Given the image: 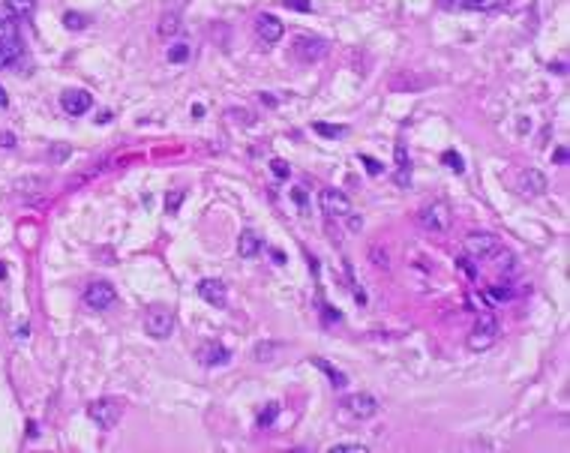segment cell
Wrapping results in <instances>:
<instances>
[{
	"label": "cell",
	"mask_w": 570,
	"mask_h": 453,
	"mask_svg": "<svg viewBox=\"0 0 570 453\" xmlns=\"http://www.w3.org/2000/svg\"><path fill=\"white\" fill-rule=\"evenodd\" d=\"M465 252H468V258H474V261H490L501 252V240L495 238L492 231H472L465 238Z\"/></svg>",
	"instance_id": "1"
},
{
	"label": "cell",
	"mask_w": 570,
	"mask_h": 453,
	"mask_svg": "<svg viewBox=\"0 0 570 453\" xmlns=\"http://www.w3.org/2000/svg\"><path fill=\"white\" fill-rule=\"evenodd\" d=\"M342 409H346V414L355 420H373L375 414L382 411V402H378L373 393L360 391V393H348L346 400H342Z\"/></svg>",
	"instance_id": "2"
},
{
	"label": "cell",
	"mask_w": 570,
	"mask_h": 453,
	"mask_svg": "<svg viewBox=\"0 0 570 453\" xmlns=\"http://www.w3.org/2000/svg\"><path fill=\"white\" fill-rule=\"evenodd\" d=\"M121 414H123V405L112 400V396H103V400H93L87 405V418L96 423V427H103V429H112L117 427V420H121Z\"/></svg>",
	"instance_id": "3"
},
{
	"label": "cell",
	"mask_w": 570,
	"mask_h": 453,
	"mask_svg": "<svg viewBox=\"0 0 570 453\" xmlns=\"http://www.w3.org/2000/svg\"><path fill=\"white\" fill-rule=\"evenodd\" d=\"M418 222H420V229H427V231H447L450 229V207L445 202H432V204H423L420 211H418Z\"/></svg>",
	"instance_id": "4"
},
{
	"label": "cell",
	"mask_w": 570,
	"mask_h": 453,
	"mask_svg": "<svg viewBox=\"0 0 570 453\" xmlns=\"http://www.w3.org/2000/svg\"><path fill=\"white\" fill-rule=\"evenodd\" d=\"M144 330L153 339H168L171 330H175V315L166 306H153V310L144 315Z\"/></svg>",
	"instance_id": "5"
},
{
	"label": "cell",
	"mask_w": 570,
	"mask_h": 453,
	"mask_svg": "<svg viewBox=\"0 0 570 453\" xmlns=\"http://www.w3.org/2000/svg\"><path fill=\"white\" fill-rule=\"evenodd\" d=\"M495 339H499V324H495L492 315H481V321H477L474 330L468 333V348L486 351L490 346H495Z\"/></svg>",
	"instance_id": "6"
},
{
	"label": "cell",
	"mask_w": 570,
	"mask_h": 453,
	"mask_svg": "<svg viewBox=\"0 0 570 453\" xmlns=\"http://www.w3.org/2000/svg\"><path fill=\"white\" fill-rule=\"evenodd\" d=\"M319 202H321V211L330 216V220H346V216L351 213V202L346 193H339V189H321L319 193Z\"/></svg>",
	"instance_id": "7"
},
{
	"label": "cell",
	"mask_w": 570,
	"mask_h": 453,
	"mask_svg": "<svg viewBox=\"0 0 570 453\" xmlns=\"http://www.w3.org/2000/svg\"><path fill=\"white\" fill-rule=\"evenodd\" d=\"M117 301V292L112 288V283H90L87 288H84V303L90 306V310H96V312H103V310H108Z\"/></svg>",
	"instance_id": "8"
},
{
	"label": "cell",
	"mask_w": 570,
	"mask_h": 453,
	"mask_svg": "<svg viewBox=\"0 0 570 453\" xmlns=\"http://www.w3.org/2000/svg\"><path fill=\"white\" fill-rule=\"evenodd\" d=\"M292 54L303 63H312V60H321L324 54H328V45H324V39H315V36H297L292 45Z\"/></svg>",
	"instance_id": "9"
},
{
	"label": "cell",
	"mask_w": 570,
	"mask_h": 453,
	"mask_svg": "<svg viewBox=\"0 0 570 453\" xmlns=\"http://www.w3.org/2000/svg\"><path fill=\"white\" fill-rule=\"evenodd\" d=\"M0 54L9 60V66L21 57V42H18L15 21H0Z\"/></svg>",
	"instance_id": "10"
},
{
	"label": "cell",
	"mask_w": 570,
	"mask_h": 453,
	"mask_svg": "<svg viewBox=\"0 0 570 453\" xmlns=\"http://www.w3.org/2000/svg\"><path fill=\"white\" fill-rule=\"evenodd\" d=\"M546 186H549V180L544 171H537V168H526L519 175V193L526 195V198H537V195H544L546 193Z\"/></svg>",
	"instance_id": "11"
},
{
	"label": "cell",
	"mask_w": 570,
	"mask_h": 453,
	"mask_svg": "<svg viewBox=\"0 0 570 453\" xmlns=\"http://www.w3.org/2000/svg\"><path fill=\"white\" fill-rule=\"evenodd\" d=\"M60 105L63 112L72 114V117H81L90 112V105H93V96L87 94V90H66V94L60 96Z\"/></svg>",
	"instance_id": "12"
},
{
	"label": "cell",
	"mask_w": 570,
	"mask_h": 453,
	"mask_svg": "<svg viewBox=\"0 0 570 453\" xmlns=\"http://www.w3.org/2000/svg\"><path fill=\"white\" fill-rule=\"evenodd\" d=\"M256 33L265 39L267 45H274V42H279L283 39V33H285V27H283V21H279L276 15H270V12H261L258 18H256Z\"/></svg>",
	"instance_id": "13"
},
{
	"label": "cell",
	"mask_w": 570,
	"mask_h": 453,
	"mask_svg": "<svg viewBox=\"0 0 570 453\" xmlns=\"http://www.w3.org/2000/svg\"><path fill=\"white\" fill-rule=\"evenodd\" d=\"M198 294H202V301H207L211 306H220V310L229 303V294H225V285L220 279H202L198 283Z\"/></svg>",
	"instance_id": "14"
},
{
	"label": "cell",
	"mask_w": 570,
	"mask_h": 453,
	"mask_svg": "<svg viewBox=\"0 0 570 453\" xmlns=\"http://www.w3.org/2000/svg\"><path fill=\"white\" fill-rule=\"evenodd\" d=\"M258 249H261L258 231H252V229L240 231V238H238V256H240V258H256Z\"/></svg>",
	"instance_id": "15"
},
{
	"label": "cell",
	"mask_w": 570,
	"mask_h": 453,
	"mask_svg": "<svg viewBox=\"0 0 570 453\" xmlns=\"http://www.w3.org/2000/svg\"><path fill=\"white\" fill-rule=\"evenodd\" d=\"M202 360H204V366H225L231 360V351L220 346V342H211V346L202 351Z\"/></svg>",
	"instance_id": "16"
},
{
	"label": "cell",
	"mask_w": 570,
	"mask_h": 453,
	"mask_svg": "<svg viewBox=\"0 0 570 453\" xmlns=\"http://www.w3.org/2000/svg\"><path fill=\"white\" fill-rule=\"evenodd\" d=\"M409 180H411V159L402 144H396V184L409 186Z\"/></svg>",
	"instance_id": "17"
},
{
	"label": "cell",
	"mask_w": 570,
	"mask_h": 453,
	"mask_svg": "<svg viewBox=\"0 0 570 453\" xmlns=\"http://www.w3.org/2000/svg\"><path fill=\"white\" fill-rule=\"evenodd\" d=\"M12 189H15V193L21 195V198H30V195L45 193V180H42V177H24V180H15Z\"/></svg>",
	"instance_id": "18"
},
{
	"label": "cell",
	"mask_w": 570,
	"mask_h": 453,
	"mask_svg": "<svg viewBox=\"0 0 570 453\" xmlns=\"http://www.w3.org/2000/svg\"><path fill=\"white\" fill-rule=\"evenodd\" d=\"M312 364H315V366H319V369H321V373H324V375H328V378H330V382H333V387H346V384H348V378H346V375H342V373H339V369H337V366H330V364H328V360H324V357H312Z\"/></svg>",
	"instance_id": "19"
},
{
	"label": "cell",
	"mask_w": 570,
	"mask_h": 453,
	"mask_svg": "<svg viewBox=\"0 0 570 453\" xmlns=\"http://www.w3.org/2000/svg\"><path fill=\"white\" fill-rule=\"evenodd\" d=\"M510 0H463L465 9H472V12H492V9H504Z\"/></svg>",
	"instance_id": "20"
},
{
	"label": "cell",
	"mask_w": 570,
	"mask_h": 453,
	"mask_svg": "<svg viewBox=\"0 0 570 453\" xmlns=\"http://www.w3.org/2000/svg\"><path fill=\"white\" fill-rule=\"evenodd\" d=\"M159 33H162V36H177V33H180V15H177V12H166V15H162Z\"/></svg>",
	"instance_id": "21"
},
{
	"label": "cell",
	"mask_w": 570,
	"mask_h": 453,
	"mask_svg": "<svg viewBox=\"0 0 570 453\" xmlns=\"http://www.w3.org/2000/svg\"><path fill=\"white\" fill-rule=\"evenodd\" d=\"M279 348H283V346H276V342H258L252 355H256L258 364H265V360H274V355H276Z\"/></svg>",
	"instance_id": "22"
},
{
	"label": "cell",
	"mask_w": 570,
	"mask_h": 453,
	"mask_svg": "<svg viewBox=\"0 0 570 453\" xmlns=\"http://www.w3.org/2000/svg\"><path fill=\"white\" fill-rule=\"evenodd\" d=\"M441 162H445L450 171H456V175H463V171H465V159L459 157L456 150H445V153H441Z\"/></svg>",
	"instance_id": "23"
},
{
	"label": "cell",
	"mask_w": 570,
	"mask_h": 453,
	"mask_svg": "<svg viewBox=\"0 0 570 453\" xmlns=\"http://www.w3.org/2000/svg\"><path fill=\"white\" fill-rule=\"evenodd\" d=\"M319 135H324V139H342V135L348 132V126H333V123H315L312 126Z\"/></svg>",
	"instance_id": "24"
},
{
	"label": "cell",
	"mask_w": 570,
	"mask_h": 453,
	"mask_svg": "<svg viewBox=\"0 0 570 453\" xmlns=\"http://www.w3.org/2000/svg\"><path fill=\"white\" fill-rule=\"evenodd\" d=\"M189 54H193V48H189L186 42H175V45L168 48V60H171V63H186Z\"/></svg>",
	"instance_id": "25"
},
{
	"label": "cell",
	"mask_w": 570,
	"mask_h": 453,
	"mask_svg": "<svg viewBox=\"0 0 570 453\" xmlns=\"http://www.w3.org/2000/svg\"><path fill=\"white\" fill-rule=\"evenodd\" d=\"M225 117H231L234 123H243V126H252V123H256V114H252L249 108H229V112H225Z\"/></svg>",
	"instance_id": "26"
},
{
	"label": "cell",
	"mask_w": 570,
	"mask_h": 453,
	"mask_svg": "<svg viewBox=\"0 0 570 453\" xmlns=\"http://www.w3.org/2000/svg\"><path fill=\"white\" fill-rule=\"evenodd\" d=\"M330 453H369V445H360V441H339V445H330Z\"/></svg>",
	"instance_id": "27"
},
{
	"label": "cell",
	"mask_w": 570,
	"mask_h": 453,
	"mask_svg": "<svg viewBox=\"0 0 570 453\" xmlns=\"http://www.w3.org/2000/svg\"><path fill=\"white\" fill-rule=\"evenodd\" d=\"M276 414H279V402H267V405H265V411L258 414V420H256V423H258V427H270V423L276 420Z\"/></svg>",
	"instance_id": "28"
},
{
	"label": "cell",
	"mask_w": 570,
	"mask_h": 453,
	"mask_svg": "<svg viewBox=\"0 0 570 453\" xmlns=\"http://www.w3.org/2000/svg\"><path fill=\"white\" fill-rule=\"evenodd\" d=\"M369 261H373V265H375L378 270H387V267H391V265H387L391 258H387V252H384L382 247H378V243H375L373 249H369Z\"/></svg>",
	"instance_id": "29"
},
{
	"label": "cell",
	"mask_w": 570,
	"mask_h": 453,
	"mask_svg": "<svg viewBox=\"0 0 570 453\" xmlns=\"http://www.w3.org/2000/svg\"><path fill=\"white\" fill-rule=\"evenodd\" d=\"M9 6H12L15 18H24V15H30V12H33L36 0H9Z\"/></svg>",
	"instance_id": "30"
},
{
	"label": "cell",
	"mask_w": 570,
	"mask_h": 453,
	"mask_svg": "<svg viewBox=\"0 0 570 453\" xmlns=\"http://www.w3.org/2000/svg\"><path fill=\"white\" fill-rule=\"evenodd\" d=\"M63 24H66L69 30H81V27H87V15H81V12H66V15H63Z\"/></svg>",
	"instance_id": "31"
},
{
	"label": "cell",
	"mask_w": 570,
	"mask_h": 453,
	"mask_svg": "<svg viewBox=\"0 0 570 453\" xmlns=\"http://www.w3.org/2000/svg\"><path fill=\"white\" fill-rule=\"evenodd\" d=\"M270 171H274V177H279V180L292 177V166H288L285 159H270Z\"/></svg>",
	"instance_id": "32"
},
{
	"label": "cell",
	"mask_w": 570,
	"mask_h": 453,
	"mask_svg": "<svg viewBox=\"0 0 570 453\" xmlns=\"http://www.w3.org/2000/svg\"><path fill=\"white\" fill-rule=\"evenodd\" d=\"M180 204H184V193H180V189H175V193L166 198V211H168V213H177Z\"/></svg>",
	"instance_id": "33"
},
{
	"label": "cell",
	"mask_w": 570,
	"mask_h": 453,
	"mask_svg": "<svg viewBox=\"0 0 570 453\" xmlns=\"http://www.w3.org/2000/svg\"><path fill=\"white\" fill-rule=\"evenodd\" d=\"M360 162H364V166H366V171H369V175H382V171H384V166H382V162H378V159H373V157H366V153H360Z\"/></svg>",
	"instance_id": "34"
},
{
	"label": "cell",
	"mask_w": 570,
	"mask_h": 453,
	"mask_svg": "<svg viewBox=\"0 0 570 453\" xmlns=\"http://www.w3.org/2000/svg\"><path fill=\"white\" fill-rule=\"evenodd\" d=\"M283 6L294 9V12H312V3H310V0H283Z\"/></svg>",
	"instance_id": "35"
},
{
	"label": "cell",
	"mask_w": 570,
	"mask_h": 453,
	"mask_svg": "<svg viewBox=\"0 0 570 453\" xmlns=\"http://www.w3.org/2000/svg\"><path fill=\"white\" fill-rule=\"evenodd\" d=\"M490 297H492V301H508V297H510V288H508V285H492V288H490Z\"/></svg>",
	"instance_id": "36"
},
{
	"label": "cell",
	"mask_w": 570,
	"mask_h": 453,
	"mask_svg": "<svg viewBox=\"0 0 570 453\" xmlns=\"http://www.w3.org/2000/svg\"><path fill=\"white\" fill-rule=\"evenodd\" d=\"M0 21H15V12L9 6V0H0Z\"/></svg>",
	"instance_id": "37"
},
{
	"label": "cell",
	"mask_w": 570,
	"mask_h": 453,
	"mask_svg": "<svg viewBox=\"0 0 570 453\" xmlns=\"http://www.w3.org/2000/svg\"><path fill=\"white\" fill-rule=\"evenodd\" d=\"M456 265L463 267V274H465L468 279H474V276H477V270H474V265H472V258H456Z\"/></svg>",
	"instance_id": "38"
},
{
	"label": "cell",
	"mask_w": 570,
	"mask_h": 453,
	"mask_svg": "<svg viewBox=\"0 0 570 453\" xmlns=\"http://www.w3.org/2000/svg\"><path fill=\"white\" fill-rule=\"evenodd\" d=\"M346 220H348V229H351V231H360V229H364V216L355 213V211H351Z\"/></svg>",
	"instance_id": "39"
},
{
	"label": "cell",
	"mask_w": 570,
	"mask_h": 453,
	"mask_svg": "<svg viewBox=\"0 0 570 453\" xmlns=\"http://www.w3.org/2000/svg\"><path fill=\"white\" fill-rule=\"evenodd\" d=\"M292 198H294V202L301 204V207H306V189H303V186H294V189H292Z\"/></svg>",
	"instance_id": "40"
},
{
	"label": "cell",
	"mask_w": 570,
	"mask_h": 453,
	"mask_svg": "<svg viewBox=\"0 0 570 453\" xmlns=\"http://www.w3.org/2000/svg\"><path fill=\"white\" fill-rule=\"evenodd\" d=\"M0 148H15V135L12 132H0Z\"/></svg>",
	"instance_id": "41"
},
{
	"label": "cell",
	"mask_w": 570,
	"mask_h": 453,
	"mask_svg": "<svg viewBox=\"0 0 570 453\" xmlns=\"http://www.w3.org/2000/svg\"><path fill=\"white\" fill-rule=\"evenodd\" d=\"M553 162H558V166H564V162H567V148H558V150L553 153Z\"/></svg>",
	"instance_id": "42"
},
{
	"label": "cell",
	"mask_w": 570,
	"mask_h": 453,
	"mask_svg": "<svg viewBox=\"0 0 570 453\" xmlns=\"http://www.w3.org/2000/svg\"><path fill=\"white\" fill-rule=\"evenodd\" d=\"M261 96V103H267V105H276V96L274 94H258Z\"/></svg>",
	"instance_id": "43"
},
{
	"label": "cell",
	"mask_w": 570,
	"mask_h": 453,
	"mask_svg": "<svg viewBox=\"0 0 570 453\" xmlns=\"http://www.w3.org/2000/svg\"><path fill=\"white\" fill-rule=\"evenodd\" d=\"M6 105H9V96H6V90L0 87V108H6Z\"/></svg>",
	"instance_id": "44"
},
{
	"label": "cell",
	"mask_w": 570,
	"mask_h": 453,
	"mask_svg": "<svg viewBox=\"0 0 570 453\" xmlns=\"http://www.w3.org/2000/svg\"><path fill=\"white\" fill-rule=\"evenodd\" d=\"M6 276V265H3V261H0V279H3Z\"/></svg>",
	"instance_id": "45"
}]
</instances>
